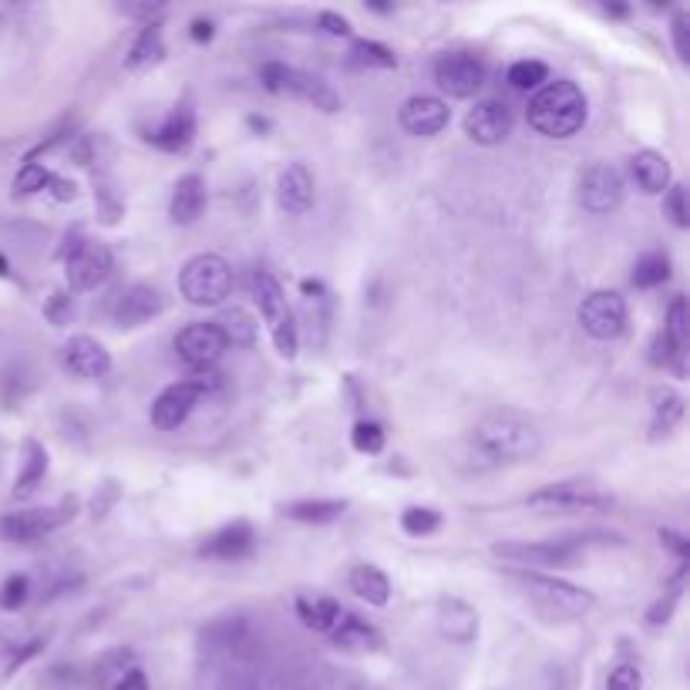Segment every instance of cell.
Segmentation results:
<instances>
[{"label":"cell","instance_id":"cell-1","mask_svg":"<svg viewBox=\"0 0 690 690\" xmlns=\"http://www.w3.org/2000/svg\"><path fill=\"white\" fill-rule=\"evenodd\" d=\"M542 452V431L529 414L495 408L475 421L468 435V455L475 468H499L529 462Z\"/></svg>","mask_w":690,"mask_h":690},{"label":"cell","instance_id":"cell-2","mask_svg":"<svg viewBox=\"0 0 690 690\" xmlns=\"http://www.w3.org/2000/svg\"><path fill=\"white\" fill-rule=\"evenodd\" d=\"M586 115H590V105L583 88L569 78L546 81L526 108L529 125L546 138H573L586 125Z\"/></svg>","mask_w":690,"mask_h":690},{"label":"cell","instance_id":"cell-3","mask_svg":"<svg viewBox=\"0 0 690 690\" xmlns=\"http://www.w3.org/2000/svg\"><path fill=\"white\" fill-rule=\"evenodd\" d=\"M509 576L526 590V600L546 616V620L566 623L579 620L596 606V596L583 586L569 583L563 576H549V573H529V569H509Z\"/></svg>","mask_w":690,"mask_h":690},{"label":"cell","instance_id":"cell-4","mask_svg":"<svg viewBox=\"0 0 690 690\" xmlns=\"http://www.w3.org/2000/svg\"><path fill=\"white\" fill-rule=\"evenodd\" d=\"M489 552L499 563H512V569L546 573V569H576L586 559V536H559V539H502L492 542Z\"/></svg>","mask_w":690,"mask_h":690},{"label":"cell","instance_id":"cell-5","mask_svg":"<svg viewBox=\"0 0 690 690\" xmlns=\"http://www.w3.org/2000/svg\"><path fill=\"white\" fill-rule=\"evenodd\" d=\"M179 293L192 307H223L233 293V270L219 253H199L179 270Z\"/></svg>","mask_w":690,"mask_h":690},{"label":"cell","instance_id":"cell-6","mask_svg":"<svg viewBox=\"0 0 690 690\" xmlns=\"http://www.w3.org/2000/svg\"><path fill=\"white\" fill-rule=\"evenodd\" d=\"M260 81H263V88L270 91V95H290V98H300V101H307V105H314L317 112H324V115L340 112V95H337V91L330 88L324 78L310 75V71L293 68V64H283V61H266L263 68H260Z\"/></svg>","mask_w":690,"mask_h":690},{"label":"cell","instance_id":"cell-7","mask_svg":"<svg viewBox=\"0 0 690 690\" xmlns=\"http://www.w3.org/2000/svg\"><path fill=\"white\" fill-rule=\"evenodd\" d=\"M78 515V499L68 495L51 509H24V512H7L0 515V539L11 542V546H31L41 542L44 536L58 532L61 526H68Z\"/></svg>","mask_w":690,"mask_h":690},{"label":"cell","instance_id":"cell-8","mask_svg":"<svg viewBox=\"0 0 690 690\" xmlns=\"http://www.w3.org/2000/svg\"><path fill=\"white\" fill-rule=\"evenodd\" d=\"M431 78L445 98H475L485 85V61L472 51H445L431 64Z\"/></svg>","mask_w":690,"mask_h":690},{"label":"cell","instance_id":"cell-9","mask_svg":"<svg viewBox=\"0 0 690 690\" xmlns=\"http://www.w3.org/2000/svg\"><path fill=\"white\" fill-rule=\"evenodd\" d=\"M115 256L101 239H81L78 250L64 256V280H68V293H88L98 290L101 283L112 276Z\"/></svg>","mask_w":690,"mask_h":690},{"label":"cell","instance_id":"cell-10","mask_svg":"<svg viewBox=\"0 0 690 690\" xmlns=\"http://www.w3.org/2000/svg\"><path fill=\"white\" fill-rule=\"evenodd\" d=\"M576 317L593 340H616L627 330L630 310L627 300L616 290H593L590 297H583V303H579Z\"/></svg>","mask_w":690,"mask_h":690},{"label":"cell","instance_id":"cell-11","mask_svg":"<svg viewBox=\"0 0 690 690\" xmlns=\"http://www.w3.org/2000/svg\"><path fill=\"white\" fill-rule=\"evenodd\" d=\"M623 176L610 162H596L579 179V206L593 216H610L623 202Z\"/></svg>","mask_w":690,"mask_h":690},{"label":"cell","instance_id":"cell-12","mask_svg":"<svg viewBox=\"0 0 690 690\" xmlns=\"http://www.w3.org/2000/svg\"><path fill=\"white\" fill-rule=\"evenodd\" d=\"M229 351L223 334L213 320H196V324L182 327L176 334V354L182 357V364L189 371H199V367H216L219 357Z\"/></svg>","mask_w":690,"mask_h":690},{"label":"cell","instance_id":"cell-13","mask_svg":"<svg viewBox=\"0 0 690 690\" xmlns=\"http://www.w3.org/2000/svg\"><path fill=\"white\" fill-rule=\"evenodd\" d=\"M529 505H542V509H610L613 499L600 492L590 482L579 478H566V482H549L536 489L526 499Z\"/></svg>","mask_w":690,"mask_h":690},{"label":"cell","instance_id":"cell-14","mask_svg":"<svg viewBox=\"0 0 690 690\" xmlns=\"http://www.w3.org/2000/svg\"><path fill=\"white\" fill-rule=\"evenodd\" d=\"M61 364L78 381H101V377L112 374V354H108V347L88 334H75L61 347Z\"/></svg>","mask_w":690,"mask_h":690},{"label":"cell","instance_id":"cell-15","mask_svg":"<svg viewBox=\"0 0 690 690\" xmlns=\"http://www.w3.org/2000/svg\"><path fill=\"white\" fill-rule=\"evenodd\" d=\"M142 138L149 145H155L159 152H169V155L189 152L192 142H196V108H192L189 101H179V105H172V112L165 115L159 125L145 128Z\"/></svg>","mask_w":690,"mask_h":690},{"label":"cell","instance_id":"cell-16","mask_svg":"<svg viewBox=\"0 0 690 690\" xmlns=\"http://www.w3.org/2000/svg\"><path fill=\"white\" fill-rule=\"evenodd\" d=\"M162 310H165V297L159 287H152V283H132V287L118 290L115 303H112L115 324L125 330L149 324V320L159 317Z\"/></svg>","mask_w":690,"mask_h":690},{"label":"cell","instance_id":"cell-17","mask_svg":"<svg viewBox=\"0 0 690 690\" xmlns=\"http://www.w3.org/2000/svg\"><path fill=\"white\" fill-rule=\"evenodd\" d=\"M253 552H256V529L246 519H233L226 526H219L199 546L202 559H219V563H239V559L253 556Z\"/></svg>","mask_w":690,"mask_h":690},{"label":"cell","instance_id":"cell-18","mask_svg":"<svg viewBox=\"0 0 690 690\" xmlns=\"http://www.w3.org/2000/svg\"><path fill=\"white\" fill-rule=\"evenodd\" d=\"M398 122L404 132L414 138H431L448 128V122H452V108L435 95H411L401 105Z\"/></svg>","mask_w":690,"mask_h":690},{"label":"cell","instance_id":"cell-19","mask_svg":"<svg viewBox=\"0 0 690 690\" xmlns=\"http://www.w3.org/2000/svg\"><path fill=\"white\" fill-rule=\"evenodd\" d=\"M462 125H465V135L475 145L492 149V145H502L512 135V112L502 101H478L475 108H468Z\"/></svg>","mask_w":690,"mask_h":690},{"label":"cell","instance_id":"cell-20","mask_svg":"<svg viewBox=\"0 0 690 690\" xmlns=\"http://www.w3.org/2000/svg\"><path fill=\"white\" fill-rule=\"evenodd\" d=\"M435 623L438 633L455 647H468L478 640V610L472 603H465L462 596H441L435 606Z\"/></svg>","mask_w":690,"mask_h":690},{"label":"cell","instance_id":"cell-21","mask_svg":"<svg viewBox=\"0 0 690 690\" xmlns=\"http://www.w3.org/2000/svg\"><path fill=\"white\" fill-rule=\"evenodd\" d=\"M199 398L202 394L192 388L186 377L176 384H169V388H162L159 398L152 401V425L159 431H176L179 425H186V418L199 404Z\"/></svg>","mask_w":690,"mask_h":690},{"label":"cell","instance_id":"cell-22","mask_svg":"<svg viewBox=\"0 0 690 690\" xmlns=\"http://www.w3.org/2000/svg\"><path fill=\"white\" fill-rule=\"evenodd\" d=\"M314 199H317V186L310 169L303 162H290L280 172V179H276V202H280V209L290 216H303L314 209Z\"/></svg>","mask_w":690,"mask_h":690},{"label":"cell","instance_id":"cell-23","mask_svg":"<svg viewBox=\"0 0 690 690\" xmlns=\"http://www.w3.org/2000/svg\"><path fill=\"white\" fill-rule=\"evenodd\" d=\"M209 202V186L199 172H189L182 176L176 186H172V199H169V219L176 226H192L199 223V216L206 213Z\"/></svg>","mask_w":690,"mask_h":690},{"label":"cell","instance_id":"cell-24","mask_svg":"<svg viewBox=\"0 0 690 690\" xmlns=\"http://www.w3.org/2000/svg\"><path fill=\"white\" fill-rule=\"evenodd\" d=\"M327 637L337 650H347V653H374L384 647V633L377 630L374 623H367L364 616L347 613V610Z\"/></svg>","mask_w":690,"mask_h":690},{"label":"cell","instance_id":"cell-25","mask_svg":"<svg viewBox=\"0 0 690 690\" xmlns=\"http://www.w3.org/2000/svg\"><path fill=\"white\" fill-rule=\"evenodd\" d=\"M630 176L637 182L640 192L647 196H664L674 182V172H670V159L664 152H653V149H640L630 159Z\"/></svg>","mask_w":690,"mask_h":690},{"label":"cell","instance_id":"cell-26","mask_svg":"<svg viewBox=\"0 0 690 690\" xmlns=\"http://www.w3.org/2000/svg\"><path fill=\"white\" fill-rule=\"evenodd\" d=\"M253 300H256V307H260V314H263L270 330L293 317V310L287 307V293H283L280 280H276L270 270L253 273Z\"/></svg>","mask_w":690,"mask_h":690},{"label":"cell","instance_id":"cell-27","mask_svg":"<svg viewBox=\"0 0 690 690\" xmlns=\"http://www.w3.org/2000/svg\"><path fill=\"white\" fill-rule=\"evenodd\" d=\"M165 58V21L155 17V21L142 24L138 38L132 41V48L125 54V68L128 71H145L152 64H159Z\"/></svg>","mask_w":690,"mask_h":690},{"label":"cell","instance_id":"cell-28","mask_svg":"<svg viewBox=\"0 0 690 690\" xmlns=\"http://www.w3.org/2000/svg\"><path fill=\"white\" fill-rule=\"evenodd\" d=\"M48 465H51L48 448H44L38 438H27L24 441V465H21V475H17L14 492H11L17 502L31 499V495L41 489L44 478H48Z\"/></svg>","mask_w":690,"mask_h":690},{"label":"cell","instance_id":"cell-29","mask_svg":"<svg viewBox=\"0 0 690 690\" xmlns=\"http://www.w3.org/2000/svg\"><path fill=\"white\" fill-rule=\"evenodd\" d=\"M347 499H297L283 505V515L293 522H303V526H330V522L344 519L347 512Z\"/></svg>","mask_w":690,"mask_h":690},{"label":"cell","instance_id":"cell-30","mask_svg":"<svg viewBox=\"0 0 690 690\" xmlns=\"http://www.w3.org/2000/svg\"><path fill=\"white\" fill-rule=\"evenodd\" d=\"M347 583H351V593L361 596L364 603H371V606H388L391 603V579H388V573H384L381 566L357 563L351 569V576H347Z\"/></svg>","mask_w":690,"mask_h":690},{"label":"cell","instance_id":"cell-31","mask_svg":"<svg viewBox=\"0 0 690 690\" xmlns=\"http://www.w3.org/2000/svg\"><path fill=\"white\" fill-rule=\"evenodd\" d=\"M297 616L307 630L330 633L337 627V620L344 616V606L330 596H297Z\"/></svg>","mask_w":690,"mask_h":690},{"label":"cell","instance_id":"cell-32","mask_svg":"<svg viewBox=\"0 0 690 690\" xmlns=\"http://www.w3.org/2000/svg\"><path fill=\"white\" fill-rule=\"evenodd\" d=\"M219 327V334H223L226 347H253L256 344V334H260V324H256V317L250 310L243 307H226L219 320H213Z\"/></svg>","mask_w":690,"mask_h":690},{"label":"cell","instance_id":"cell-33","mask_svg":"<svg viewBox=\"0 0 690 690\" xmlns=\"http://www.w3.org/2000/svg\"><path fill=\"white\" fill-rule=\"evenodd\" d=\"M347 64L357 71H391V68H398V54L381 41L357 38L351 44V51H347Z\"/></svg>","mask_w":690,"mask_h":690},{"label":"cell","instance_id":"cell-34","mask_svg":"<svg viewBox=\"0 0 690 690\" xmlns=\"http://www.w3.org/2000/svg\"><path fill=\"white\" fill-rule=\"evenodd\" d=\"M650 401H653V435H670L677 425H680V418H684V398L674 391V388H653L650 391Z\"/></svg>","mask_w":690,"mask_h":690},{"label":"cell","instance_id":"cell-35","mask_svg":"<svg viewBox=\"0 0 690 690\" xmlns=\"http://www.w3.org/2000/svg\"><path fill=\"white\" fill-rule=\"evenodd\" d=\"M667 280H670V256L667 253L650 250L633 263V287L653 290V287H664Z\"/></svg>","mask_w":690,"mask_h":690},{"label":"cell","instance_id":"cell-36","mask_svg":"<svg viewBox=\"0 0 690 690\" xmlns=\"http://www.w3.org/2000/svg\"><path fill=\"white\" fill-rule=\"evenodd\" d=\"M132 657L135 653L128 647H115V650L101 653L95 664V687H115L118 680L125 677V670L132 667Z\"/></svg>","mask_w":690,"mask_h":690},{"label":"cell","instance_id":"cell-37","mask_svg":"<svg viewBox=\"0 0 690 690\" xmlns=\"http://www.w3.org/2000/svg\"><path fill=\"white\" fill-rule=\"evenodd\" d=\"M95 213L101 226H118L125 216V199L108 179H95Z\"/></svg>","mask_w":690,"mask_h":690},{"label":"cell","instance_id":"cell-38","mask_svg":"<svg viewBox=\"0 0 690 690\" xmlns=\"http://www.w3.org/2000/svg\"><path fill=\"white\" fill-rule=\"evenodd\" d=\"M509 85L515 91H539L542 85L549 81V64L546 61H532V58H522L515 61L509 68Z\"/></svg>","mask_w":690,"mask_h":690},{"label":"cell","instance_id":"cell-39","mask_svg":"<svg viewBox=\"0 0 690 690\" xmlns=\"http://www.w3.org/2000/svg\"><path fill=\"white\" fill-rule=\"evenodd\" d=\"M401 529L414 539H425L441 529V512L431 509V505H408L401 512Z\"/></svg>","mask_w":690,"mask_h":690},{"label":"cell","instance_id":"cell-40","mask_svg":"<svg viewBox=\"0 0 690 690\" xmlns=\"http://www.w3.org/2000/svg\"><path fill=\"white\" fill-rule=\"evenodd\" d=\"M54 172H48V165L41 162H24L21 169H17L14 176V196L17 199H27V196H38V192L48 189Z\"/></svg>","mask_w":690,"mask_h":690},{"label":"cell","instance_id":"cell-41","mask_svg":"<svg viewBox=\"0 0 690 690\" xmlns=\"http://www.w3.org/2000/svg\"><path fill=\"white\" fill-rule=\"evenodd\" d=\"M351 445H354V452H361V455H381L384 445H388V435H384V428L377 425V421L361 418V421H354V428H351Z\"/></svg>","mask_w":690,"mask_h":690},{"label":"cell","instance_id":"cell-42","mask_svg":"<svg viewBox=\"0 0 690 690\" xmlns=\"http://www.w3.org/2000/svg\"><path fill=\"white\" fill-rule=\"evenodd\" d=\"M664 334L670 344L677 347V351H684L687 347V334H690V317H687V300L684 297H674L667 307V320H664Z\"/></svg>","mask_w":690,"mask_h":690},{"label":"cell","instance_id":"cell-43","mask_svg":"<svg viewBox=\"0 0 690 690\" xmlns=\"http://www.w3.org/2000/svg\"><path fill=\"white\" fill-rule=\"evenodd\" d=\"M27 600H31V579H27L24 573L7 576L4 586H0V610L14 613V610H21Z\"/></svg>","mask_w":690,"mask_h":690},{"label":"cell","instance_id":"cell-44","mask_svg":"<svg viewBox=\"0 0 690 690\" xmlns=\"http://www.w3.org/2000/svg\"><path fill=\"white\" fill-rule=\"evenodd\" d=\"M664 213L670 216V223L677 229L690 226V209H687V189L680 182H670V189L664 192Z\"/></svg>","mask_w":690,"mask_h":690},{"label":"cell","instance_id":"cell-45","mask_svg":"<svg viewBox=\"0 0 690 690\" xmlns=\"http://www.w3.org/2000/svg\"><path fill=\"white\" fill-rule=\"evenodd\" d=\"M44 317L51 320L54 327H68L71 317H75V297L68 290H54L48 300H44Z\"/></svg>","mask_w":690,"mask_h":690},{"label":"cell","instance_id":"cell-46","mask_svg":"<svg viewBox=\"0 0 690 690\" xmlns=\"http://www.w3.org/2000/svg\"><path fill=\"white\" fill-rule=\"evenodd\" d=\"M606 690H643V674L637 664H616L606 677Z\"/></svg>","mask_w":690,"mask_h":690},{"label":"cell","instance_id":"cell-47","mask_svg":"<svg viewBox=\"0 0 690 690\" xmlns=\"http://www.w3.org/2000/svg\"><path fill=\"white\" fill-rule=\"evenodd\" d=\"M670 38H674V48H677V58L680 61H690V21L684 11L674 14V21H670Z\"/></svg>","mask_w":690,"mask_h":690},{"label":"cell","instance_id":"cell-48","mask_svg":"<svg viewBox=\"0 0 690 690\" xmlns=\"http://www.w3.org/2000/svg\"><path fill=\"white\" fill-rule=\"evenodd\" d=\"M317 31H324L330 34V38H351V21H347L344 14H337V11H320L317 14Z\"/></svg>","mask_w":690,"mask_h":690},{"label":"cell","instance_id":"cell-49","mask_svg":"<svg viewBox=\"0 0 690 690\" xmlns=\"http://www.w3.org/2000/svg\"><path fill=\"white\" fill-rule=\"evenodd\" d=\"M186 381H189L199 394H213V391H219V388L226 384L223 374H219L216 367H199V371H189Z\"/></svg>","mask_w":690,"mask_h":690},{"label":"cell","instance_id":"cell-50","mask_svg":"<svg viewBox=\"0 0 690 690\" xmlns=\"http://www.w3.org/2000/svg\"><path fill=\"white\" fill-rule=\"evenodd\" d=\"M657 536H660V546L674 552L680 566H687V559H690V539L684 536V532H677V529H660Z\"/></svg>","mask_w":690,"mask_h":690},{"label":"cell","instance_id":"cell-51","mask_svg":"<svg viewBox=\"0 0 690 690\" xmlns=\"http://www.w3.org/2000/svg\"><path fill=\"white\" fill-rule=\"evenodd\" d=\"M44 192H51L54 202H75L78 199V182L68 179V176H51L48 189H44Z\"/></svg>","mask_w":690,"mask_h":690},{"label":"cell","instance_id":"cell-52","mask_svg":"<svg viewBox=\"0 0 690 690\" xmlns=\"http://www.w3.org/2000/svg\"><path fill=\"white\" fill-rule=\"evenodd\" d=\"M44 647H48V640H44V637H34V640H27L21 650H14V657H11V667H7V670H11V674H14L17 667H24V664H27V660H34V657H38V653H44Z\"/></svg>","mask_w":690,"mask_h":690},{"label":"cell","instance_id":"cell-53","mask_svg":"<svg viewBox=\"0 0 690 690\" xmlns=\"http://www.w3.org/2000/svg\"><path fill=\"white\" fill-rule=\"evenodd\" d=\"M112 690H149V674L142 667H128L125 677L118 680Z\"/></svg>","mask_w":690,"mask_h":690},{"label":"cell","instance_id":"cell-54","mask_svg":"<svg viewBox=\"0 0 690 690\" xmlns=\"http://www.w3.org/2000/svg\"><path fill=\"white\" fill-rule=\"evenodd\" d=\"M115 499H118V485L115 482H105V485H101V492H95V499H91V512L105 515L108 509H112Z\"/></svg>","mask_w":690,"mask_h":690},{"label":"cell","instance_id":"cell-55","mask_svg":"<svg viewBox=\"0 0 690 690\" xmlns=\"http://www.w3.org/2000/svg\"><path fill=\"white\" fill-rule=\"evenodd\" d=\"M189 38L196 44H209L216 38V24L209 21V17H196V21L189 24Z\"/></svg>","mask_w":690,"mask_h":690},{"label":"cell","instance_id":"cell-56","mask_svg":"<svg viewBox=\"0 0 690 690\" xmlns=\"http://www.w3.org/2000/svg\"><path fill=\"white\" fill-rule=\"evenodd\" d=\"M118 11H122L125 17H142V21L149 24V21H155V17H159L162 7L159 4H122Z\"/></svg>","mask_w":690,"mask_h":690},{"label":"cell","instance_id":"cell-57","mask_svg":"<svg viewBox=\"0 0 690 690\" xmlns=\"http://www.w3.org/2000/svg\"><path fill=\"white\" fill-rule=\"evenodd\" d=\"M300 293L307 300H320V303L327 300V287L320 280H300Z\"/></svg>","mask_w":690,"mask_h":690},{"label":"cell","instance_id":"cell-58","mask_svg":"<svg viewBox=\"0 0 690 690\" xmlns=\"http://www.w3.org/2000/svg\"><path fill=\"white\" fill-rule=\"evenodd\" d=\"M246 125H250L253 128V132H270V118H263V115H250V118H246Z\"/></svg>","mask_w":690,"mask_h":690},{"label":"cell","instance_id":"cell-59","mask_svg":"<svg viewBox=\"0 0 690 690\" xmlns=\"http://www.w3.org/2000/svg\"><path fill=\"white\" fill-rule=\"evenodd\" d=\"M603 11L610 14V17H627L630 7H623V4H603Z\"/></svg>","mask_w":690,"mask_h":690},{"label":"cell","instance_id":"cell-60","mask_svg":"<svg viewBox=\"0 0 690 690\" xmlns=\"http://www.w3.org/2000/svg\"><path fill=\"white\" fill-rule=\"evenodd\" d=\"M0 276H11V263H7L4 256H0Z\"/></svg>","mask_w":690,"mask_h":690}]
</instances>
